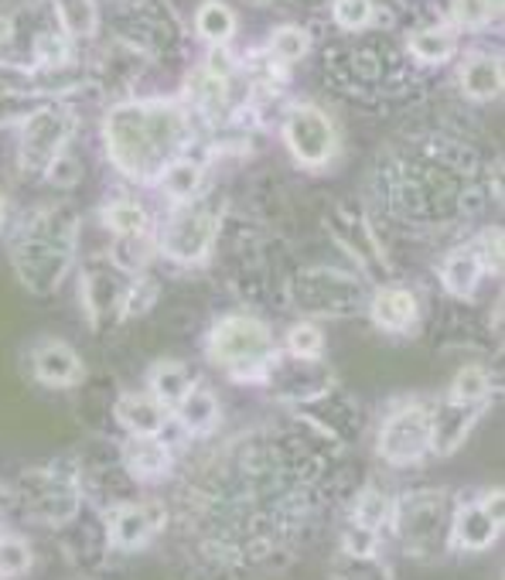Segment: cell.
Here are the masks:
<instances>
[{
	"mask_svg": "<svg viewBox=\"0 0 505 580\" xmlns=\"http://www.w3.org/2000/svg\"><path fill=\"white\" fill-rule=\"evenodd\" d=\"M341 451L297 416L229 437L178 475L174 516L198 560L229 577L287 567L341 492Z\"/></svg>",
	"mask_w": 505,
	"mask_h": 580,
	"instance_id": "6da1fadb",
	"label": "cell"
},
{
	"mask_svg": "<svg viewBox=\"0 0 505 580\" xmlns=\"http://www.w3.org/2000/svg\"><path fill=\"white\" fill-rule=\"evenodd\" d=\"M189 113L168 100L117 103L103 120L109 160L137 181H157L189 144Z\"/></svg>",
	"mask_w": 505,
	"mask_h": 580,
	"instance_id": "7a4b0ae2",
	"label": "cell"
},
{
	"mask_svg": "<svg viewBox=\"0 0 505 580\" xmlns=\"http://www.w3.org/2000/svg\"><path fill=\"white\" fill-rule=\"evenodd\" d=\"M79 246V216L65 205H44L11 240L17 281L31 294L49 297L65 281Z\"/></svg>",
	"mask_w": 505,
	"mask_h": 580,
	"instance_id": "3957f363",
	"label": "cell"
},
{
	"mask_svg": "<svg viewBox=\"0 0 505 580\" xmlns=\"http://www.w3.org/2000/svg\"><path fill=\"white\" fill-rule=\"evenodd\" d=\"M451 516H454L451 489H410L393 499L389 532L397 537L406 556L420 564H433L451 550Z\"/></svg>",
	"mask_w": 505,
	"mask_h": 580,
	"instance_id": "277c9868",
	"label": "cell"
},
{
	"mask_svg": "<svg viewBox=\"0 0 505 580\" xmlns=\"http://www.w3.org/2000/svg\"><path fill=\"white\" fill-rule=\"evenodd\" d=\"M17 505L25 508V516L38 526H65L73 519L86 495H82V464L76 457L41 464V468L21 472L17 489H14Z\"/></svg>",
	"mask_w": 505,
	"mask_h": 580,
	"instance_id": "5b68a950",
	"label": "cell"
},
{
	"mask_svg": "<svg viewBox=\"0 0 505 580\" xmlns=\"http://www.w3.org/2000/svg\"><path fill=\"white\" fill-rule=\"evenodd\" d=\"M277 356L270 328L252 314L219 318L209 332V359L236 383H263L267 365Z\"/></svg>",
	"mask_w": 505,
	"mask_h": 580,
	"instance_id": "8992f818",
	"label": "cell"
},
{
	"mask_svg": "<svg viewBox=\"0 0 505 580\" xmlns=\"http://www.w3.org/2000/svg\"><path fill=\"white\" fill-rule=\"evenodd\" d=\"M290 305L305 318H355L370 297L355 273L335 267H301L287 284Z\"/></svg>",
	"mask_w": 505,
	"mask_h": 580,
	"instance_id": "52a82bcc",
	"label": "cell"
},
{
	"mask_svg": "<svg viewBox=\"0 0 505 580\" xmlns=\"http://www.w3.org/2000/svg\"><path fill=\"white\" fill-rule=\"evenodd\" d=\"M225 198L219 192H198L181 202L160 229V253L174 263H202L222 229Z\"/></svg>",
	"mask_w": 505,
	"mask_h": 580,
	"instance_id": "ba28073f",
	"label": "cell"
},
{
	"mask_svg": "<svg viewBox=\"0 0 505 580\" xmlns=\"http://www.w3.org/2000/svg\"><path fill=\"white\" fill-rule=\"evenodd\" d=\"M376 454L389 468H413L430 454V403L400 400L376 430Z\"/></svg>",
	"mask_w": 505,
	"mask_h": 580,
	"instance_id": "9c48e42d",
	"label": "cell"
},
{
	"mask_svg": "<svg viewBox=\"0 0 505 580\" xmlns=\"http://www.w3.org/2000/svg\"><path fill=\"white\" fill-rule=\"evenodd\" d=\"M168 502L157 499H127L103 508V526H106V543L109 550L137 553L154 543V537L168 529L171 523Z\"/></svg>",
	"mask_w": 505,
	"mask_h": 580,
	"instance_id": "30bf717a",
	"label": "cell"
},
{
	"mask_svg": "<svg viewBox=\"0 0 505 580\" xmlns=\"http://www.w3.org/2000/svg\"><path fill=\"white\" fill-rule=\"evenodd\" d=\"M133 276L109 260H93L82 267V308L93 332L106 335L127 318V294Z\"/></svg>",
	"mask_w": 505,
	"mask_h": 580,
	"instance_id": "8fae6325",
	"label": "cell"
},
{
	"mask_svg": "<svg viewBox=\"0 0 505 580\" xmlns=\"http://www.w3.org/2000/svg\"><path fill=\"white\" fill-rule=\"evenodd\" d=\"M273 400L287 407H301L335 389V373L321 359H297V356H273L260 383Z\"/></svg>",
	"mask_w": 505,
	"mask_h": 580,
	"instance_id": "7c38bea8",
	"label": "cell"
},
{
	"mask_svg": "<svg viewBox=\"0 0 505 580\" xmlns=\"http://www.w3.org/2000/svg\"><path fill=\"white\" fill-rule=\"evenodd\" d=\"M505 492L489 489L481 495H462L454 499V516H451V550L457 553H481L489 550L502 537L505 523Z\"/></svg>",
	"mask_w": 505,
	"mask_h": 580,
	"instance_id": "4fadbf2b",
	"label": "cell"
},
{
	"mask_svg": "<svg viewBox=\"0 0 505 580\" xmlns=\"http://www.w3.org/2000/svg\"><path fill=\"white\" fill-rule=\"evenodd\" d=\"M76 130V116L65 106H35L21 120V165L25 171H44L65 151Z\"/></svg>",
	"mask_w": 505,
	"mask_h": 580,
	"instance_id": "5bb4252c",
	"label": "cell"
},
{
	"mask_svg": "<svg viewBox=\"0 0 505 580\" xmlns=\"http://www.w3.org/2000/svg\"><path fill=\"white\" fill-rule=\"evenodd\" d=\"M284 141H287V151L294 154L297 165H305V168L328 165L338 151V133H335L332 116L311 103H297L287 113Z\"/></svg>",
	"mask_w": 505,
	"mask_h": 580,
	"instance_id": "9a60e30c",
	"label": "cell"
},
{
	"mask_svg": "<svg viewBox=\"0 0 505 580\" xmlns=\"http://www.w3.org/2000/svg\"><path fill=\"white\" fill-rule=\"evenodd\" d=\"M290 410H294L290 416H297L301 424H308L311 430H318L321 437H328L332 444L346 448V451L362 437V410L338 386L328 389L325 397L301 403V407H290Z\"/></svg>",
	"mask_w": 505,
	"mask_h": 580,
	"instance_id": "2e32d148",
	"label": "cell"
},
{
	"mask_svg": "<svg viewBox=\"0 0 505 580\" xmlns=\"http://www.w3.org/2000/svg\"><path fill=\"white\" fill-rule=\"evenodd\" d=\"M328 225L335 232L338 246L349 253L352 260L362 263V270L373 276V281H383L389 276V267L383 263V246H379V236L373 232V225L362 219V212H355L352 205H338L335 212L328 216Z\"/></svg>",
	"mask_w": 505,
	"mask_h": 580,
	"instance_id": "e0dca14e",
	"label": "cell"
},
{
	"mask_svg": "<svg viewBox=\"0 0 505 580\" xmlns=\"http://www.w3.org/2000/svg\"><path fill=\"white\" fill-rule=\"evenodd\" d=\"M485 410H489L485 403H457L451 397L430 403V454L451 457L462 451V444Z\"/></svg>",
	"mask_w": 505,
	"mask_h": 580,
	"instance_id": "ac0fdd59",
	"label": "cell"
},
{
	"mask_svg": "<svg viewBox=\"0 0 505 580\" xmlns=\"http://www.w3.org/2000/svg\"><path fill=\"white\" fill-rule=\"evenodd\" d=\"M120 464L133 485H165L178 472V451L165 437H127Z\"/></svg>",
	"mask_w": 505,
	"mask_h": 580,
	"instance_id": "d6986e66",
	"label": "cell"
},
{
	"mask_svg": "<svg viewBox=\"0 0 505 580\" xmlns=\"http://www.w3.org/2000/svg\"><path fill=\"white\" fill-rule=\"evenodd\" d=\"M31 373L38 383L52 386V389H73L86 379V362L73 345H65L59 338H49L35 345L31 352Z\"/></svg>",
	"mask_w": 505,
	"mask_h": 580,
	"instance_id": "ffe728a7",
	"label": "cell"
},
{
	"mask_svg": "<svg viewBox=\"0 0 505 580\" xmlns=\"http://www.w3.org/2000/svg\"><path fill=\"white\" fill-rule=\"evenodd\" d=\"M113 421L127 437H157L168 427L171 410L160 407L151 392H120L113 400Z\"/></svg>",
	"mask_w": 505,
	"mask_h": 580,
	"instance_id": "44dd1931",
	"label": "cell"
},
{
	"mask_svg": "<svg viewBox=\"0 0 505 580\" xmlns=\"http://www.w3.org/2000/svg\"><path fill=\"white\" fill-rule=\"evenodd\" d=\"M370 311H373L376 328H383L389 335H403L420 321V300L410 287L383 284L370 300Z\"/></svg>",
	"mask_w": 505,
	"mask_h": 580,
	"instance_id": "7402d4cb",
	"label": "cell"
},
{
	"mask_svg": "<svg viewBox=\"0 0 505 580\" xmlns=\"http://www.w3.org/2000/svg\"><path fill=\"white\" fill-rule=\"evenodd\" d=\"M171 416H174V424L181 427V434H185L189 440H198V437H212L216 434V427L222 421V407H219L212 389L195 386L189 397L171 410Z\"/></svg>",
	"mask_w": 505,
	"mask_h": 580,
	"instance_id": "603a6c76",
	"label": "cell"
},
{
	"mask_svg": "<svg viewBox=\"0 0 505 580\" xmlns=\"http://www.w3.org/2000/svg\"><path fill=\"white\" fill-rule=\"evenodd\" d=\"M457 86L468 100L475 103H492L502 96V86H505V76H502V62L495 55H471L462 62L457 68Z\"/></svg>",
	"mask_w": 505,
	"mask_h": 580,
	"instance_id": "cb8c5ba5",
	"label": "cell"
},
{
	"mask_svg": "<svg viewBox=\"0 0 505 580\" xmlns=\"http://www.w3.org/2000/svg\"><path fill=\"white\" fill-rule=\"evenodd\" d=\"M147 386H151V397H154L160 407L174 410V407L198 386V379H195V373H192L185 362L168 359V362H157V365L151 369Z\"/></svg>",
	"mask_w": 505,
	"mask_h": 580,
	"instance_id": "d4e9b609",
	"label": "cell"
},
{
	"mask_svg": "<svg viewBox=\"0 0 505 580\" xmlns=\"http://www.w3.org/2000/svg\"><path fill=\"white\" fill-rule=\"evenodd\" d=\"M481 276H485V267H481L475 246L451 249L441 263V284L451 297H471L481 284Z\"/></svg>",
	"mask_w": 505,
	"mask_h": 580,
	"instance_id": "484cf974",
	"label": "cell"
},
{
	"mask_svg": "<svg viewBox=\"0 0 505 580\" xmlns=\"http://www.w3.org/2000/svg\"><path fill=\"white\" fill-rule=\"evenodd\" d=\"M393 492L383 489L376 481H365L362 489L355 492L352 505H349V523L355 526H365L373 532H383L389 529V516H393Z\"/></svg>",
	"mask_w": 505,
	"mask_h": 580,
	"instance_id": "4316f807",
	"label": "cell"
},
{
	"mask_svg": "<svg viewBox=\"0 0 505 580\" xmlns=\"http://www.w3.org/2000/svg\"><path fill=\"white\" fill-rule=\"evenodd\" d=\"M332 580H397L393 567H389L379 553L373 556H355V553H335L328 564Z\"/></svg>",
	"mask_w": 505,
	"mask_h": 580,
	"instance_id": "83f0119b",
	"label": "cell"
},
{
	"mask_svg": "<svg viewBox=\"0 0 505 580\" xmlns=\"http://www.w3.org/2000/svg\"><path fill=\"white\" fill-rule=\"evenodd\" d=\"M160 192H165L171 202H192L198 192H202V165H195V160L189 157H178L171 160V165L160 171Z\"/></svg>",
	"mask_w": 505,
	"mask_h": 580,
	"instance_id": "f1b7e54d",
	"label": "cell"
},
{
	"mask_svg": "<svg viewBox=\"0 0 505 580\" xmlns=\"http://www.w3.org/2000/svg\"><path fill=\"white\" fill-rule=\"evenodd\" d=\"M195 31L209 44H229V38L236 35V14L222 0H205L195 14Z\"/></svg>",
	"mask_w": 505,
	"mask_h": 580,
	"instance_id": "f546056e",
	"label": "cell"
},
{
	"mask_svg": "<svg viewBox=\"0 0 505 580\" xmlns=\"http://www.w3.org/2000/svg\"><path fill=\"white\" fill-rule=\"evenodd\" d=\"M103 222L113 236H144L147 225H151V216L141 202H109L103 208Z\"/></svg>",
	"mask_w": 505,
	"mask_h": 580,
	"instance_id": "4dcf8cb0",
	"label": "cell"
},
{
	"mask_svg": "<svg viewBox=\"0 0 505 580\" xmlns=\"http://www.w3.org/2000/svg\"><path fill=\"white\" fill-rule=\"evenodd\" d=\"M410 55L424 62V65H441L454 55V35L448 28H424V31H413L406 41Z\"/></svg>",
	"mask_w": 505,
	"mask_h": 580,
	"instance_id": "1f68e13d",
	"label": "cell"
},
{
	"mask_svg": "<svg viewBox=\"0 0 505 580\" xmlns=\"http://www.w3.org/2000/svg\"><path fill=\"white\" fill-rule=\"evenodd\" d=\"M492 376L481 365H465L448 386V397L457 403H492Z\"/></svg>",
	"mask_w": 505,
	"mask_h": 580,
	"instance_id": "d6a6232c",
	"label": "cell"
},
{
	"mask_svg": "<svg viewBox=\"0 0 505 580\" xmlns=\"http://www.w3.org/2000/svg\"><path fill=\"white\" fill-rule=\"evenodd\" d=\"M35 564V550L25 537H14V532H0V577L11 580L28 573Z\"/></svg>",
	"mask_w": 505,
	"mask_h": 580,
	"instance_id": "836d02e7",
	"label": "cell"
},
{
	"mask_svg": "<svg viewBox=\"0 0 505 580\" xmlns=\"http://www.w3.org/2000/svg\"><path fill=\"white\" fill-rule=\"evenodd\" d=\"M311 49V35L305 28H297V25H281L277 31L270 35V55L273 62H301Z\"/></svg>",
	"mask_w": 505,
	"mask_h": 580,
	"instance_id": "e575fe53",
	"label": "cell"
},
{
	"mask_svg": "<svg viewBox=\"0 0 505 580\" xmlns=\"http://www.w3.org/2000/svg\"><path fill=\"white\" fill-rule=\"evenodd\" d=\"M287 356H297V359H321V352H325V335H321V328L314 321H297L287 328Z\"/></svg>",
	"mask_w": 505,
	"mask_h": 580,
	"instance_id": "d590c367",
	"label": "cell"
},
{
	"mask_svg": "<svg viewBox=\"0 0 505 580\" xmlns=\"http://www.w3.org/2000/svg\"><path fill=\"white\" fill-rule=\"evenodd\" d=\"M332 17L338 28L362 31V28H370V21L376 17V4L373 0H332Z\"/></svg>",
	"mask_w": 505,
	"mask_h": 580,
	"instance_id": "8d00e7d4",
	"label": "cell"
},
{
	"mask_svg": "<svg viewBox=\"0 0 505 580\" xmlns=\"http://www.w3.org/2000/svg\"><path fill=\"white\" fill-rule=\"evenodd\" d=\"M225 100H229V82L219 79V76H209V73H202L198 82H195V103L202 113H222L225 109Z\"/></svg>",
	"mask_w": 505,
	"mask_h": 580,
	"instance_id": "74e56055",
	"label": "cell"
},
{
	"mask_svg": "<svg viewBox=\"0 0 505 580\" xmlns=\"http://www.w3.org/2000/svg\"><path fill=\"white\" fill-rule=\"evenodd\" d=\"M338 550L341 553H355V556H373V553H379V532L349 523L346 529H341Z\"/></svg>",
	"mask_w": 505,
	"mask_h": 580,
	"instance_id": "f35d334b",
	"label": "cell"
},
{
	"mask_svg": "<svg viewBox=\"0 0 505 580\" xmlns=\"http://www.w3.org/2000/svg\"><path fill=\"white\" fill-rule=\"evenodd\" d=\"M485 273H502V229H485L475 246Z\"/></svg>",
	"mask_w": 505,
	"mask_h": 580,
	"instance_id": "ab89813d",
	"label": "cell"
},
{
	"mask_svg": "<svg viewBox=\"0 0 505 580\" xmlns=\"http://www.w3.org/2000/svg\"><path fill=\"white\" fill-rule=\"evenodd\" d=\"M44 178H49L52 184H59V189H73V184L79 181V175H82V168H79V160L73 157V154H59L49 168L41 171Z\"/></svg>",
	"mask_w": 505,
	"mask_h": 580,
	"instance_id": "60d3db41",
	"label": "cell"
},
{
	"mask_svg": "<svg viewBox=\"0 0 505 580\" xmlns=\"http://www.w3.org/2000/svg\"><path fill=\"white\" fill-rule=\"evenodd\" d=\"M454 17H457V25H465V28H481V25H489V21H495L485 0H454Z\"/></svg>",
	"mask_w": 505,
	"mask_h": 580,
	"instance_id": "b9f144b4",
	"label": "cell"
},
{
	"mask_svg": "<svg viewBox=\"0 0 505 580\" xmlns=\"http://www.w3.org/2000/svg\"><path fill=\"white\" fill-rule=\"evenodd\" d=\"M205 73L219 76V79H229L236 73V55L229 52V44H212L209 59H205Z\"/></svg>",
	"mask_w": 505,
	"mask_h": 580,
	"instance_id": "7bdbcfd3",
	"label": "cell"
},
{
	"mask_svg": "<svg viewBox=\"0 0 505 580\" xmlns=\"http://www.w3.org/2000/svg\"><path fill=\"white\" fill-rule=\"evenodd\" d=\"M11 499H14V495H11V489H8L4 481H0V513H4V508L11 505Z\"/></svg>",
	"mask_w": 505,
	"mask_h": 580,
	"instance_id": "ee69618b",
	"label": "cell"
},
{
	"mask_svg": "<svg viewBox=\"0 0 505 580\" xmlns=\"http://www.w3.org/2000/svg\"><path fill=\"white\" fill-rule=\"evenodd\" d=\"M4 219H8V198L0 192V225H4Z\"/></svg>",
	"mask_w": 505,
	"mask_h": 580,
	"instance_id": "f6af8a7d",
	"label": "cell"
},
{
	"mask_svg": "<svg viewBox=\"0 0 505 580\" xmlns=\"http://www.w3.org/2000/svg\"><path fill=\"white\" fill-rule=\"evenodd\" d=\"M485 4H489L492 17H498V14H502V0H485Z\"/></svg>",
	"mask_w": 505,
	"mask_h": 580,
	"instance_id": "bcb514c9",
	"label": "cell"
},
{
	"mask_svg": "<svg viewBox=\"0 0 505 580\" xmlns=\"http://www.w3.org/2000/svg\"><path fill=\"white\" fill-rule=\"evenodd\" d=\"M252 4H277V0H252Z\"/></svg>",
	"mask_w": 505,
	"mask_h": 580,
	"instance_id": "7dc6e473",
	"label": "cell"
}]
</instances>
